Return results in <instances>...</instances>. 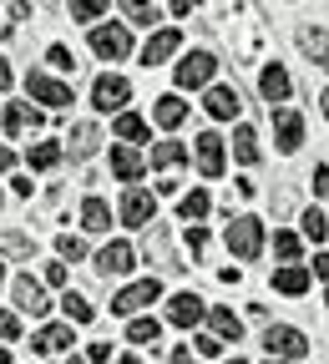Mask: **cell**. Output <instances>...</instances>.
<instances>
[{
  "instance_id": "b9f144b4",
  "label": "cell",
  "mask_w": 329,
  "mask_h": 364,
  "mask_svg": "<svg viewBox=\"0 0 329 364\" xmlns=\"http://www.w3.org/2000/svg\"><path fill=\"white\" fill-rule=\"evenodd\" d=\"M187 248H193V253L208 248V233H203V228H187Z\"/></svg>"
},
{
  "instance_id": "4316f807",
  "label": "cell",
  "mask_w": 329,
  "mask_h": 364,
  "mask_svg": "<svg viewBox=\"0 0 329 364\" xmlns=\"http://www.w3.org/2000/svg\"><path fill=\"white\" fill-rule=\"evenodd\" d=\"M208 208H213V198H208V193H198V188H193V193H187V198L177 203L182 223H198V218H208Z\"/></svg>"
},
{
  "instance_id": "7bdbcfd3",
  "label": "cell",
  "mask_w": 329,
  "mask_h": 364,
  "mask_svg": "<svg viewBox=\"0 0 329 364\" xmlns=\"http://www.w3.org/2000/svg\"><path fill=\"white\" fill-rule=\"evenodd\" d=\"M86 359H91V364H107V359H112V344H91Z\"/></svg>"
},
{
  "instance_id": "7402d4cb",
  "label": "cell",
  "mask_w": 329,
  "mask_h": 364,
  "mask_svg": "<svg viewBox=\"0 0 329 364\" xmlns=\"http://www.w3.org/2000/svg\"><path fill=\"white\" fill-rule=\"evenodd\" d=\"M112 172L122 182H137V177H142V157H137L132 147H112Z\"/></svg>"
},
{
  "instance_id": "d4e9b609",
  "label": "cell",
  "mask_w": 329,
  "mask_h": 364,
  "mask_svg": "<svg viewBox=\"0 0 329 364\" xmlns=\"http://www.w3.org/2000/svg\"><path fill=\"white\" fill-rule=\"evenodd\" d=\"M26 127H41V112H31L26 102H16V107L6 112V132H11V136H21Z\"/></svg>"
},
{
  "instance_id": "f1b7e54d",
  "label": "cell",
  "mask_w": 329,
  "mask_h": 364,
  "mask_svg": "<svg viewBox=\"0 0 329 364\" xmlns=\"http://www.w3.org/2000/svg\"><path fill=\"white\" fill-rule=\"evenodd\" d=\"M117 6H122V16L137 21V26H152V21H157V6H152V0H117Z\"/></svg>"
},
{
  "instance_id": "cb8c5ba5",
  "label": "cell",
  "mask_w": 329,
  "mask_h": 364,
  "mask_svg": "<svg viewBox=\"0 0 329 364\" xmlns=\"http://www.w3.org/2000/svg\"><path fill=\"white\" fill-rule=\"evenodd\" d=\"M117 136L122 142H147V122L137 112H117Z\"/></svg>"
},
{
  "instance_id": "f907efd6",
  "label": "cell",
  "mask_w": 329,
  "mask_h": 364,
  "mask_svg": "<svg viewBox=\"0 0 329 364\" xmlns=\"http://www.w3.org/2000/svg\"><path fill=\"white\" fill-rule=\"evenodd\" d=\"M11 86V66H6V56H0V91Z\"/></svg>"
},
{
  "instance_id": "ffe728a7",
  "label": "cell",
  "mask_w": 329,
  "mask_h": 364,
  "mask_svg": "<svg viewBox=\"0 0 329 364\" xmlns=\"http://www.w3.org/2000/svg\"><path fill=\"white\" fill-rule=\"evenodd\" d=\"M208 318H213V339H233V344H239V334H244V318L233 314V309H208Z\"/></svg>"
},
{
  "instance_id": "db71d44e",
  "label": "cell",
  "mask_w": 329,
  "mask_h": 364,
  "mask_svg": "<svg viewBox=\"0 0 329 364\" xmlns=\"http://www.w3.org/2000/svg\"><path fill=\"white\" fill-rule=\"evenodd\" d=\"M0 364H11V354H6V349H0Z\"/></svg>"
},
{
  "instance_id": "bcb514c9",
  "label": "cell",
  "mask_w": 329,
  "mask_h": 364,
  "mask_svg": "<svg viewBox=\"0 0 329 364\" xmlns=\"http://www.w3.org/2000/svg\"><path fill=\"white\" fill-rule=\"evenodd\" d=\"M11 16L16 21H31V0H11Z\"/></svg>"
},
{
  "instance_id": "60d3db41",
  "label": "cell",
  "mask_w": 329,
  "mask_h": 364,
  "mask_svg": "<svg viewBox=\"0 0 329 364\" xmlns=\"http://www.w3.org/2000/svg\"><path fill=\"white\" fill-rule=\"evenodd\" d=\"M46 284L61 289V284H66V263H46Z\"/></svg>"
},
{
  "instance_id": "1f68e13d",
  "label": "cell",
  "mask_w": 329,
  "mask_h": 364,
  "mask_svg": "<svg viewBox=\"0 0 329 364\" xmlns=\"http://www.w3.org/2000/svg\"><path fill=\"white\" fill-rule=\"evenodd\" d=\"M61 309H66V324H91V304L81 294H61Z\"/></svg>"
},
{
  "instance_id": "11a10c76",
  "label": "cell",
  "mask_w": 329,
  "mask_h": 364,
  "mask_svg": "<svg viewBox=\"0 0 329 364\" xmlns=\"http://www.w3.org/2000/svg\"><path fill=\"white\" fill-rule=\"evenodd\" d=\"M117 364H137V359H117Z\"/></svg>"
},
{
  "instance_id": "7a4b0ae2",
  "label": "cell",
  "mask_w": 329,
  "mask_h": 364,
  "mask_svg": "<svg viewBox=\"0 0 329 364\" xmlns=\"http://www.w3.org/2000/svg\"><path fill=\"white\" fill-rule=\"evenodd\" d=\"M228 248H233V258H258V248H263V223L258 218H233L228 223Z\"/></svg>"
},
{
  "instance_id": "4fadbf2b",
  "label": "cell",
  "mask_w": 329,
  "mask_h": 364,
  "mask_svg": "<svg viewBox=\"0 0 329 364\" xmlns=\"http://www.w3.org/2000/svg\"><path fill=\"white\" fill-rule=\"evenodd\" d=\"M132 243H107L102 253H97V268L107 273V279H112V273H132Z\"/></svg>"
},
{
  "instance_id": "5bb4252c",
  "label": "cell",
  "mask_w": 329,
  "mask_h": 364,
  "mask_svg": "<svg viewBox=\"0 0 329 364\" xmlns=\"http://www.w3.org/2000/svg\"><path fill=\"white\" fill-rule=\"evenodd\" d=\"M203 107H208V117L228 122V117H239V107H244V102H239V91H233V86H213Z\"/></svg>"
},
{
  "instance_id": "8992f818",
  "label": "cell",
  "mask_w": 329,
  "mask_h": 364,
  "mask_svg": "<svg viewBox=\"0 0 329 364\" xmlns=\"http://www.w3.org/2000/svg\"><path fill=\"white\" fill-rule=\"evenodd\" d=\"M127 97H132V86L122 81V76H97V86H91V102H97V112H122L127 107Z\"/></svg>"
},
{
  "instance_id": "2e32d148",
  "label": "cell",
  "mask_w": 329,
  "mask_h": 364,
  "mask_svg": "<svg viewBox=\"0 0 329 364\" xmlns=\"http://www.w3.org/2000/svg\"><path fill=\"white\" fill-rule=\"evenodd\" d=\"M177 46H182V36H177V31L167 26V31H157V36L147 41V51H142V61H147V66H157V61H167V56L177 51Z\"/></svg>"
},
{
  "instance_id": "8d00e7d4",
  "label": "cell",
  "mask_w": 329,
  "mask_h": 364,
  "mask_svg": "<svg viewBox=\"0 0 329 364\" xmlns=\"http://www.w3.org/2000/svg\"><path fill=\"white\" fill-rule=\"evenodd\" d=\"M56 253H61V258H81V253H86V243H81V238H71V233H61V238H56Z\"/></svg>"
},
{
  "instance_id": "c3c4849f",
  "label": "cell",
  "mask_w": 329,
  "mask_h": 364,
  "mask_svg": "<svg viewBox=\"0 0 329 364\" xmlns=\"http://www.w3.org/2000/svg\"><path fill=\"white\" fill-rule=\"evenodd\" d=\"M172 364H198V359H193V349H172Z\"/></svg>"
},
{
  "instance_id": "6da1fadb",
  "label": "cell",
  "mask_w": 329,
  "mask_h": 364,
  "mask_svg": "<svg viewBox=\"0 0 329 364\" xmlns=\"http://www.w3.org/2000/svg\"><path fill=\"white\" fill-rule=\"evenodd\" d=\"M263 349H268V359L294 364V359L309 354V339H304L299 329H289V324H268V329H263Z\"/></svg>"
},
{
  "instance_id": "ee69618b",
  "label": "cell",
  "mask_w": 329,
  "mask_h": 364,
  "mask_svg": "<svg viewBox=\"0 0 329 364\" xmlns=\"http://www.w3.org/2000/svg\"><path fill=\"white\" fill-rule=\"evenodd\" d=\"M329 193V167H314V198Z\"/></svg>"
},
{
  "instance_id": "3957f363",
  "label": "cell",
  "mask_w": 329,
  "mask_h": 364,
  "mask_svg": "<svg viewBox=\"0 0 329 364\" xmlns=\"http://www.w3.org/2000/svg\"><path fill=\"white\" fill-rule=\"evenodd\" d=\"M162 299V284L157 279H137V284H127L117 299H112V314H137V309H147V304H157Z\"/></svg>"
},
{
  "instance_id": "277c9868",
  "label": "cell",
  "mask_w": 329,
  "mask_h": 364,
  "mask_svg": "<svg viewBox=\"0 0 329 364\" xmlns=\"http://www.w3.org/2000/svg\"><path fill=\"white\" fill-rule=\"evenodd\" d=\"M213 71H218V61H213L208 51H193V56H182V61H177V86H182V91L208 86V81H213Z\"/></svg>"
},
{
  "instance_id": "ba28073f",
  "label": "cell",
  "mask_w": 329,
  "mask_h": 364,
  "mask_svg": "<svg viewBox=\"0 0 329 364\" xmlns=\"http://www.w3.org/2000/svg\"><path fill=\"white\" fill-rule=\"evenodd\" d=\"M11 294H16V309H21V314H36V318H41L46 309H51V304H46V289H41V279H31V273L11 284Z\"/></svg>"
},
{
  "instance_id": "52a82bcc",
  "label": "cell",
  "mask_w": 329,
  "mask_h": 364,
  "mask_svg": "<svg viewBox=\"0 0 329 364\" xmlns=\"http://www.w3.org/2000/svg\"><path fill=\"white\" fill-rule=\"evenodd\" d=\"M26 91H31L36 102H46V107H66L71 102V86L56 81V76H46V71H31L26 76Z\"/></svg>"
},
{
  "instance_id": "603a6c76",
  "label": "cell",
  "mask_w": 329,
  "mask_h": 364,
  "mask_svg": "<svg viewBox=\"0 0 329 364\" xmlns=\"http://www.w3.org/2000/svg\"><path fill=\"white\" fill-rule=\"evenodd\" d=\"M152 117H157V127H177V122L187 117V102H182V97H157Z\"/></svg>"
},
{
  "instance_id": "5b68a950",
  "label": "cell",
  "mask_w": 329,
  "mask_h": 364,
  "mask_svg": "<svg viewBox=\"0 0 329 364\" xmlns=\"http://www.w3.org/2000/svg\"><path fill=\"white\" fill-rule=\"evenodd\" d=\"M91 51H97V56H107V61H122V56L132 51V36H127V26H97V31H91Z\"/></svg>"
},
{
  "instance_id": "816d5d0a",
  "label": "cell",
  "mask_w": 329,
  "mask_h": 364,
  "mask_svg": "<svg viewBox=\"0 0 329 364\" xmlns=\"http://www.w3.org/2000/svg\"><path fill=\"white\" fill-rule=\"evenodd\" d=\"M11 162H16V157H11V147H0V172H6Z\"/></svg>"
},
{
  "instance_id": "836d02e7",
  "label": "cell",
  "mask_w": 329,
  "mask_h": 364,
  "mask_svg": "<svg viewBox=\"0 0 329 364\" xmlns=\"http://www.w3.org/2000/svg\"><path fill=\"white\" fill-rule=\"evenodd\" d=\"M0 253H11V258H31V238H26V233H0Z\"/></svg>"
},
{
  "instance_id": "d6a6232c",
  "label": "cell",
  "mask_w": 329,
  "mask_h": 364,
  "mask_svg": "<svg viewBox=\"0 0 329 364\" xmlns=\"http://www.w3.org/2000/svg\"><path fill=\"white\" fill-rule=\"evenodd\" d=\"M157 334H162L157 318H132V329H127V339H132V344H157Z\"/></svg>"
},
{
  "instance_id": "4dcf8cb0",
  "label": "cell",
  "mask_w": 329,
  "mask_h": 364,
  "mask_svg": "<svg viewBox=\"0 0 329 364\" xmlns=\"http://www.w3.org/2000/svg\"><path fill=\"white\" fill-rule=\"evenodd\" d=\"M233 152H239V162H258V136H254V127H239V132H233Z\"/></svg>"
},
{
  "instance_id": "83f0119b",
  "label": "cell",
  "mask_w": 329,
  "mask_h": 364,
  "mask_svg": "<svg viewBox=\"0 0 329 364\" xmlns=\"http://www.w3.org/2000/svg\"><path fill=\"white\" fill-rule=\"evenodd\" d=\"M26 162H31L36 172H46V167H56V162H61V142H36V147L26 152Z\"/></svg>"
},
{
  "instance_id": "44dd1931",
  "label": "cell",
  "mask_w": 329,
  "mask_h": 364,
  "mask_svg": "<svg viewBox=\"0 0 329 364\" xmlns=\"http://www.w3.org/2000/svg\"><path fill=\"white\" fill-rule=\"evenodd\" d=\"M299 142H304V122H299V112H278V147L294 152Z\"/></svg>"
},
{
  "instance_id": "9a60e30c",
  "label": "cell",
  "mask_w": 329,
  "mask_h": 364,
  "mask_svg": "<svg viewBox=\"0 0 329 364\" xmlns=\"http://www.w3.org/2000/svg\"><path fill=\"white\" fill-rule=\"evenodd\" d=\"M258 91H263L268 102H289V71L278 66V61H273V66H263V76H258Z\"/></svg>"
},
{
  "instance_id": "7c38bea8",
  "label": "cell",
  "mask_w": 329,
  "mask_h": 364,
  "mask_svg": "<svg viewBox=\"0 0 329 364\" xmlns=\"http://www.w3.org/2000/svg\"><path fill=\"white\" fill-rule=\"evenodd\" d=\"M299 46H304V56H309L314 66L329 71V31H324V26H304V31H299Z\"/></svg>"
},
{
  "instance_id": "e575fe53",
  "label": "cell",
  "mask_w": 329,
  "mask_h": 364,
  "mask_svg": "<svg viewBox=\"0 0 329 364\" xmlns=\"http://www.w3.org/2000/svg\"><path fill=\"white\" fill-rule=\"evenodd\" d=\"M304 238H314V243L329 238V218H324V213H314V208L304 213Z\"/></svg>"
},
{
  "instance_id": "7dc6e473",
  "label": "cell",
  "mask_w": 329,
  "mask_h": 364,
  "mask_svg": "<svg viewBox=\"0 0 329 364\" xmlns=\"http://www.w3.org/2000/svg\"><path fill=\"white\" fill-rule=\"evenodd\" d=\"M314 279H329V253H314Z\"/></svg>"
},
{
  "instance_id": "e0dca14e",
  "label": "cell",
  "mask_w": 329,
  "mask_h": 364,
  "mask_svg": "<svg viewBox=\"0 0 329 364\" xmlns=\"http://www.w3.org/2000/svg\"><path fill=\"white\" fill-rule=\"evenodd\" d=\"M76 339H71V324H46L41 334H36V349L41 354H61V349H71Z\"/></svg>"
},
{
  "instance_id": "d590c367",
  "label": "cell",
  "mask_w": 329,
  "mask_h": 364,
  "mask_svg": "<svg viewBox=\"0 0 329 364\" xmlns=\"http://www.w3.org/2000/svg\"><path fill=\"white\" fill-rule=\"evenodd\" d=\"M102 11H107V0H71V16L76 21H97Z\"/></svg>"
},
{
  "instance_id": "681fc988",
  "label": "cell",
  "mask_w": 329,
  "mask_h": 364,
  "mask_svg": "<svg viewBox=\"0 0 329 364\" xmlns=\"http://www.w3.org/2000/svg\"><path fill=\"white\" fill-rule=\"evenodd\" d=\"M193 6H198V0H172V16H187Z\"/></svg>"
},
{
  "instance_id": "6f0895ef",
  "label": "cell",
  "mask_w": 329,
  "mask_h": 364,
  "mask_svg": "<svg viewBox=\"0 0 329 364\" xmlns=\"http://www.w3.org/2000/svg\"><path fill=\"white\" fill-rule=\"evenodd\" d=\"M228 364H244V359H228Z\"/></svg>"
},
{
  "instance_id": "f35d334b",
  "label": "cell",
  "mask_w": 329,
  "mask_h": 364,
  "mask_svg": "<svg viewBox=\"0 0 329 364\" xmlns=\"http://www.w3.org/2000/svg\"><path fill=\"white\" fill-rule=\"evenodd\" d=\"M273 248L284 253V258H299V238L294 233H273Z\"/></svg>"
},
{
  "instance_id": "d6986e66",
  "label": "cell",
  "mask_w": 329,
  "mask_h": 364,
  "mask_svg": "<svg viewBox=\"0 0 329 364\" xmlns=\"http://www.w3.org/2000/svg\"><path fill=\"white\" fill-rule=\"evenodd\" d=\"M273 289H278V294H304V289H309V268H304V263L278 268V273H273Z\"/></svg>"
},
{
  "instance_id": "8fae6325",
  "label": "cell",
  "mask_w": 329,
  "mask_h": 364,
  "mask_svg": "<svg viewBox=\"0 0 329 364\" xmlns=\"http://www.w3.org/2000/svg\"><path fill=\"white\" fill-rule=\"evenodd\" d=\"M122 223H132V228H147V223H152V198H147L142 188H127V198H122Z\"/></svg>"
},
{
  "instance_id": "9f6ffc18",
  "label": "cell",
  "mask_w": 329,
  "mask_h": 364,
  "mask_svg": "<svg viewBox=\"0 0 329 364\" xmlns=\"http://www.w3.org/2000/svg\"><path fill=\"white\" fill-rule=\"evenodd\" d=\"M0 284H6V268H0Z\"/></svg>"
},
{
  "instance_id": "f5cc1de1",
  "label": "cell",
  "mask_w": 329,
  "mask_h": 364,
  "mask_svg": "<svg viewBox=\"0 0 329 364\" xmlns=\"http://www.w3.org/2000/svg\"><path fill=\"white\" fill-rule=\"evenodd\" d=\"M319 102H324V117H329V91H324V97H319Z\"/></svg>"
},
{
  "instance_id": "680465c9",
  "label": "cell",
  "mask_w": 329,
  "mask_h": 364,
  "mask_svg": "<svg viewBox=\"0 0 329 364\" xmlns=\"http://www.w3.org/2000/svg\"><path fill=\"white\" fill-rule=\"evenodd\" d=\"M268 364H284V359H268Z\"/></svg>"
},
{
  "instance_id": "9c48e42d",
  "label": "cell",
  "mask_w": 329,
  "mask_h": 364,
  "mask_svg": "<svg viewBox=\"0 0 329 364\" xmlns=\"http://www.w3.org/2000/svg\"><path fill=\"white\" fill-rule=\"evenodd\" d=\"M203 314H208V304H203L198 294H177V299L167 304V318H172L177 329H193V324H198Z\"/></svg>"
},
{
  "instance_id": "f546056e",
  "label": "cell",
  "mask_w": 329,
  "mask_h": 364,
  "mask_svg": "<svg viewBox=\"0 0 329 364\" xmlns=\"http://www.w3.org/2000/svg\"><path fill=\"white\" fill-rule=\"evenodd\" d=\"M97 142H102V136H97V127H91V122H81V127L71 132V152H76V157H91V152H97Z\"/></svg>"
},
{
  "instance_id": "ac0fdd59",
  "label": "cell",
  "mask_w": 329,
  "mask_h": 364,
  "mask_svg": "<svg viewBox=\"0 0 329 364\" xmlns=\"http://www.w3.org/2000/svg\"><path fill=\"white\" fill-rule=\"evenodd\" d=\"M81 228H86V233H107V228H112V208L102 198H86L81 203Z\"/></svg>"
},
{
  "instance_id": "ab89813d",
  "label": "cell",
  "mask_w": 329,
  "mask_h": 364,
  "mask_svg": "<svg viewBox=\"0 0 329 364\" xmlns=\"http://www.w3.org/2000/svg\"><path fill=\"white\" fill-rule=\"evenodd\" d=\"M21 334V318L16 314H0V339H16Z\"/></svg>"
},
{
  "instance_id": "74e56055",
  "label": "cell",
  "mask_w": 329,
  "mask_h": 364,
  "mask_svg": "<svg viewBox=\"0 0 329 364\" xmlns=\"http://www.w3.org/2000/svg\"><path fill=\"white\" fill-rule=\"evenodd\" d=\"M46 61H51L56 71H76V61H71V51H66V46H51V51H46Z\"/></svg>"
},
{
  "instance_id": "484cf974",
  "label": "cell",
  "mask_w": 329,
  "mask_h": 364,
  "mask_svg": "<svg viewBox=\"0 0 329 364\" xmlns=\"http://www.w3.org/2000/svg\"><path fill=\"white\" fill-rule=\"evenodd\" d=\"M182 162H187V147H182V142H157V147H152V167L167 172V167H182Z\"/></svg>"
},
{
  "instance_id": "30bf717a",
  "label": "cell",
  "mask_w": 329,
  "mask_h": 364,
  "mask_svg": "<svg viewBox=\"0 0 329 364\" xmlns=\"http://www.w3.org/2000/svg\"><path fill=\"white\" fill-rule=\"evenodd\" d=\"M193 147H198V172H203V177H218V172H223V136H218V132H203Z\"/></svg>"
},
{
  "instance_id": "f6af8a7d",
  "label": "cell",
  "mask_w": 329,
  "mask_h": 364,
  "mask_svg": "<svg viewBox=\"0 0 329 364\" xmlns=\"http://www.w3.org/2000/svg\"><path fill=\"white\" fill-rule=\"evenodd\" d=\"M218 349H223V339H213V334H203V339H198V354H208V359H213Z\"/></svg>"
}]
</instances>
